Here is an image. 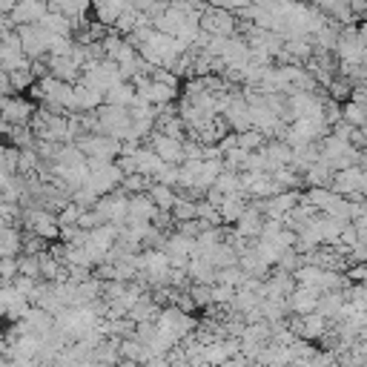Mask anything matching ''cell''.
I'll use <instances>...</instances> for the list:
<instances>
[{
    "label": "cell",
    "instance_id": "2",
    "mask_svg": "<svg viewBox=\"0 0 367 367\" xmlns=\"http://www.w3.org/2000/svg\"><path fill=\"white\" fill-rule=\"evenodd\" d=\"M106 224H115V227H121L124 221H126V195L115 187L112 192H106V195H101L98 201H95V207H92Z\"/></svg>",
    "mask_w": 367,
    "mask_h": 367
},
{
    "label": "cell",
    "instance_id": "28",
    "mask_svg": "<svg viewBox=\"0 0 367 367\" xmlns=\"http://www.w3.org/2000/svg\"><path fill=\"white\" fill-rule=\"evenodd\" d=\"M18 275V256H0V284H12Z\"/></svg>",
    "mask_w": 367,
    "mask_h": 367
},
{
    "label": "cell",
    "instance_id": "18",
    "mask_svg": "<svg viewBox=\"0 0 367 367\" xmlns=\"http://www.w3.org/2000/svg\"><path fill=\"white\" fill-rule=\"evenodd\" d=\"M341 121L350 124V126H356V129H364L367 109L358 106V104H353V101H344V104H341Z\"/></svg>",
    "mask_w": 367,
    "mask_h": 367
},
{
    "label": "cell",
    "instance_id": "29",
    "mask_svg": "<svg viewBox=\"0 0 367 367\" xmlns=\"http://www.w3.org/2000/svg\"><path fill=\"white\" fill-rule=\"evenodd\" d=\"M187 292H190L195 310H207V307H209V287H204V284H190Z\"/></svg>",
    "mask_w": 367,
    "mask_h": 367
},
{
    "label": "cell",
    "instance_id": "21",
    "mask_svg": "<svg viewBox=\"0 0 367 367\" xmlns=\"http://www.w3.org/2000/svg\"><path fill=\"white\" fill-rule=\"evenodd\" d=\"M302 264H305V258H302L296 250H284V253L275 258V270H278V273H287V275H292Z\"/></svg>",
    "mask_w": 367,
    "mask_h": 367
},
{
    "label": "cell",
    "instance_id": "26",
    "mask_svg": "<svg viewBox=\"0 0 367 367\" xmlns=\"http://www.w3.org/2000/svg\"><path fill=\"white\" fill-rule=\"evenodd\" d=\"M101 224H106V221H104V218H101L95 209H81V212H78V221H75L78 230H87V233H89V230H95V227H101Z\"/></svg>",
    "mask_w": 367,
    "mask_h": 367
},
{
    "label": "cell",
    "instance_id": "16",
    "mask_svg": "<svg viewBox=\"0 0 367 367\" xmlns=\"http://www.w3.org/2000/svg\"><path fill=\"white\" fill-rule=\"evenodd\" d=\"M150 184H153V178H146V175H124L121 178V184H118V190L124 192V195H141V192H146L150 190Z\"/></svg>",
    "mask_w": 367,
    "mask_h": 367
},
{
    "label": "cell",
    "instance_id": "14",
    "mask_svg": "<svg viewBox=\"0 0 367 367\" xmlns=\"http://www.w3.org/2000/svg\"><path fill=\"white\" fill-rule=\"evenodd\" d=\"M40 29H46L49 35H57V38H72V23L63 18V15H52L46 12L40 21H38Z\"/></svg>",
    "mask_w": 367,
    "mask_h": 367
},
{
    "label": "cell",
    "instance_id": "10",
    "mask_svg": "<svg viewBox=\"0 0 367 367\" xmlns=\"http://www.w3.org/2000/svg\"><path fill=\"white\" fill-rule=\"evenodd\" d=\"M135 158V170L138 175H146V178H155L161 170H164V161L150 150V146H141V150L132 155Z\"/></svg>",
    "mask_w": 367,
    "mask_h": 367
},
{
    "label": "cell",
    "instance_id": "30",
    "mask_svg": "<svg viewBox=\"0 0 367 367\" xmlns=\"http://www.w3.org/2000/svg\"><path fill=\"white\" fill-rule=\"evenodd\" d=\"M78 212H81V207H75V204H66L57 215H55V221H57V227H72V224H75L78 221Z\"/></svg>",
    "mask_w": 367,
    "mask_h": 367
},
{
    "label": "cell",
    "instance_id": "7",
    "mask_svg": "<svg viewBox=\"0 0 367 367\" xmlns=\"http://www.w3.org/2000/svg\"><path fill=\"white\" fill-rule=\"evenodd\" d=\"M261 227H264V215L247 201V207H244V212H241V218L233 224V230H236V236H241V239H250V241H256L258 236H261Z\"/></svg>",
    "mask_w": 367,
    "mask_h": 367
},
{
    "label": "cell",
    "instance_id": "8",
    "mask_svg": "<svg viewBox=\"0 0 367 367\" xmlns=\"http://www.w3.org/2000/svg\"><path fill=\"white\" fill-rule=\"evenodd\" d=\"M126 9H132L126 0H92V21H98V23H104V26L112 29V23H115Z\"/></svg>",
    "mask_w": 367,
    "mask_h": 367
},
{
    "label": "cell",
    "instance_id": "9",
    "mask_svg": "<svg viewBox=\"0 0 367 367\" xmlns=\"http://www.w3.org/2000/svg\"><path fill=\"white\" fill-rule=\"evenodd\" d=\"M72 101H75V112H95L104 104V92L89 89L84 84H75L72 87Z\"/></svg>",
    "mask_w": 367,
    "mask_h": 367
},
{
    "label": "cell",
    "instance_id": "22",
    "mask_svg": "<svg viewBox=\"0 0 367 367\" xmlns=\"http://www.w3.org/2000/svg\"><path fill=\"white\" fill-rule=\"evenodd\" d=\"M170 215H172V221H175V224H181V221H192V218H195V201H190V198H175V204H172Z\"/></svg>",
    "mask_w": 367,
    "mask_h": 367
},
{
    "label": "cell",
    "instance_id": "11",
    "mask_svg": "<svg viewBox=\"0 0 367 367\" xmlns=\"http://www.w3.org/2000/svg\"><path fill=\"white\" fill-rule=\"evenodd\" d=\"M104 104H109V106H126L129 109L135 104V87L129 81H118L115 87H109L104 92Z\"/></svg>",
    "mask_w": 367,
    "mask_h": 367
},
{
    "label": "cell",
    "instance_id": "15",
    "mask_svg": "<svg viewBox=\"0 0 367 367\" xmlns=\"http://www.w3.org/2000/svg\"><path fill=\"white\" fill-rule=\"evenodd\" d=\"M330 178H333V170H330L324 161H319V164H313V167L302 175V184H305V187H330Z\"/></svg>",
    "mask_w": 367,
    "mask_h": 367
},
{
    "label": "cell",
    "instance_id": "35",
    "mask_svg": "<svg viewBox=\"0 0 367 367\" xmlns=\"http://www.w3.org/2000/svg\"><path fill=\"white\" fill-rule=\"evenodd\" d=\"M299 4H305V6H313V9H319V4H322V0H299Z\"/></svg>",
    "mask_w": 367,
    "mask_h": 367
},
{
    "label": "cell",
    "instance_id": "32",
    "mask_svg": "<svg viewBox=\"0 0 367 367\" xmlns=\"http://www.w3.org/2000/svg\"><path fill=\"white\" fill-rule=\"evenodd\" d=\"M0 95H4V98H12L15 95L12 92V84H9V75H6L4 69H0Z\"/></svg>",
    "mask_w": 367,
    "mask_h": 367
},
{
    "label": "cell",
    "instance_id": "37",
    "mask_svg": "<svg viewBox=\"0 0 367 367\" xmlns=\"http://www.w3.org/2000/svg\"><path fill=\"white\" fill-rule=\"evenodd\" d=\"M158 4H164V6H170V4H172V0H158Z\"/></svg>",
    "mask_w": 367,
    "mask_h": 367
},
{
    "label": "cell",
    "instance_id": "25",
    "mask_svg": "<svg viewBox=\"0 0 367 367\" xmlns=\"http://www.w3.org/2000/svg\"><path fill=\"white\" fill-rule=\"evenodd\" d=\"M18 275H26V278H32V281H40L38 256H18Z\"/></svg>",
    "mask_w": 367,
    "mask_h": 367
},
{
    "label": "cell",
    "instance_id": "17",
    "mask_svg": "<svg viewBox=\"0 0 367 367\" xmlns=\"http://www.w3.org/2000/svg\"><path fill=\"white\" fill-rule=\"evenodd\" d=\"M273 181L278 184V190H281V192H284V190H305L302 175H299V172H292L290 167H278V170L273 172Z\"/></svg>",
    "mask_w": 367,
    "mask_h": 367
},
{
    "label": "cell",
    "instance_id": "27",
    "mask_svg": "<svg viewBox=\"0 0 367 367\" xmlns=\"http://www.w3.org/2000/svg\"><path fill=\"white\" fill-rule=\"evenodd\" d=\"M69 201L75 204V207H81V209H92V207H95V201H98V195H95L89 187H78L75 192L69 195Z\"/></svg>",
    "mask_w": 367,
    "mask_h": 367
},
{
    "label": "cell",
    "instance_id": "5",
    "mask_svg": "<svg viewBox=\"0 0 367 367\" xmlns=\"http://www.w3.org/2000/svg\"><path fill=\"white\" fill-rule=\"evenodd\" d=\"M35 109H38V106H35L29 98H23V95H12V98H6V101H4V109H0V121L9 124V126H26Z\"/></svg>",
    "mask_w": 367,
    "mask_h": 367
},
{
    "label": "cell",
    "instance_id": "24",
    "mask_svg": "<svg viewBox=\"0 0 367 367\" xmlns=\"http://www.w3.org/2000/svg\"><path fill=\"white\" fill-rule=\"evenodd\" d=\"M244 281V273L239 270V264H233V267H224V270H215V284H224V287H239Z\"/></svg>",
    "mask_w": 367,
    "mask_h": 367
},
{
    "label": "cell",
    "instance_id": "1",
    "mask_svg": "<svg viewBox=\"0 0 367 367\" xmlns=\"http://www.w3.org/2000/svg\"><path fill=\"white\" fill-rule=\"evenodd\" d=\"M198 29L209 38H233L236 35V18L227 9H204L198 15Z\"/></svg>",
    "mask_w": 367,
    "mask_h": 367
},
{
    "label": "cell",
    "instance_id": "38",
    "mask_svg": "<svg viewBox=\"0 0 367 367\" xmlns=\"http://www.w3.org/2000/svg\"><path fill=\"white\" fill-rule=\"evenodd\" d=\"M170 367H190V364H170Z\"/></svg>",
    "mask_w": 367,
    "mask_h": 367
},
{
    "label": "cell",
    "instance_id": "3",
    "mask_svg": "<svg viewBox=\"0 0 367 367\" xmlns=\"http://www.w3.org/2000/svg\"><path fill=\"white\" fill-rule=\"evenodd\" d=\"M327 190H330L333 195H339V198L350 195L353 190L364 192V190H367V175H364V167H347V170L333 172V178H330V187H327Z\"/></svg>",
    "mask_w": 367,
    "mask_h": 367
},
{
    "label": "cell",
    "instance_id": "33",
    "mask_svg": "<svg viewBox=\"0 0 367 367\" xmlns=\"http://www.w3.org/2000/svg\"><path fill=\"white\" fill-rule=\"evenodd\" d=\"M247 6H250V0H224V9L227 12H241Z\"/></svg>",
    "mask_w": 367,
    "mask_h": 367
},
{
    "label": "cell",
    "instance_id": "4",
    "mask_svg": "<svg viewBox=\"0 0 367 367\" xmlns=\"http://www.w3.org/2000/svg\"><path fill=\"white\" fill-rule=\"evenodd\" d=\"M141 146H150V150H153L164 164H170V167H178V164L184 161L181 141H172V138H167V135H161V132H155V129H153V135L146 138Z\"/></svg>",
    "mask_w": 367,
    "mask_h": 367
},
{
    "label": "cell",
    "instance_id": "31",
    "mask_svg": "<svg viewBox=\"0 0 367 367\" xmlns=\"http://www.w3.org/2000/svg\"><path fill=\"white\" fill-rule=\"evenodd\" d=\"M92 278V270L89 267H66V281L69 284H84Z\"/></svg>",
    "mask_w": 367,
    "mask_h": 367
},
{
    "label": "cell",
    "instance_id": "20",
    "mask_svg": "<svg viewBox=\"0 0 367 367\" xmlns=\"http://www.w3.org/2000/svg\"><path fill=\"white\" fill-rule=\"evenodd\" d=\"M6 75H9V84H12V92L15 95H23L35 84V75H32L29 66L26 69H15V72H6Z\"/></svg>",
    "mask_w": 367,
    "mask_h": 367
},
{
    "label": "cell",
    "instance_id": "13",
    "mask_svg": "<svg viewBox=\"0 0 367 367\" xmlns=\"http://www.w3.org/2000/svg\"><path fill=\"white\" fill-rule=\"evenodd\" d=\"M146 198H150L153 204H155V209H161V212H170L172 209V204H175V192H172V187H164V184H150V190H146Z\"/></svg>",
    "mask_w": 367,
    "mask_h": 367
},
{
    "label": "cell",
    "instance_id": "36",
    "mask_svg": "<svg viewBox=\"0 0 367 367\" xmlns=\"http://www.w3.org/2000/svg\"><path fill=\"white\" fill-rule=\"evenodd\" d=\"M190 367H212V364H207V361L198 358V361H190Z\"/></svg>",
    "mask_w": 367,
    "mask_h": 367
},
{
    "label": "cell",
    "instance_id": "12",
    "mask_svg": "<svg viewBox=\"0 0 367 367\" xmlns=\"http://www.w3.org/2000/svg\"><path fill=\"white\" fill-rule=\"evenodd\" d=\"M187 275H190L192 284H204V287H212L215 284V270L204 258H190L187 261Z\"/></svg>",
    "mask_w": 367,
    "mask_h": 367
},
{
    "label": "cell",
    "instance_id": "19",
    "mask_svg": "<svg viewBox=\"0 0 367 367\" xmlns=\"http://www.w3.org/2000/svg\"><path fill=\"white\" fill-rule=\"evenodd\" d=\"M264 135L261 132H256V129H247V132H239L236 135V146L239 150H244V153H258L261 146H264Z\"/></svg>",
    "mask_w": 367,
    "mask_h": 367
},
{
    "label": "cell",
    "instance_id": "23",
    "mask_svg": "<svg viewBox=\"0 0 367 367\" xmlns=\"http://www.w3.org/2000/svg\"><path fill=\"white\" fill-rule=\"evenodd\" d=\"M221 195H236V192H241V184H239V172H221L215 178V184H212Z\"/></svg>",
    "mask_w": 367,
    "mask_h": 367
},
{
    "label": "cell",
    "instance_id": "34",
    "mask_svg": "<svg viewBox=\"0 0 367 367\" xmlns=\"http://www.w3.org/2000/svg\"><path fill=\"white\" fill-rule=\"evenodd\" d=\"M141 150V143H135V141H121V155H135Z\"/></svg>",
    "mask_w": 367,
    "mask_h": 367
},
{
    "label": "cell",
    "instance_id": "6",
    "mask_svg": "<svg viewBox=\"0 0 367 367\" xmlns=\"http://www.w3.org/2000/svg\"><path fill=\"white\" fill-rule=\"evenodd\" d=\"M319 296L322 292L316 287H299L287 296V307H290V316H307V313H316V305H319Z\"/></svg>",
    "mask_w": 367,
    "mask_h": 367
}]
</instances>
